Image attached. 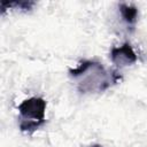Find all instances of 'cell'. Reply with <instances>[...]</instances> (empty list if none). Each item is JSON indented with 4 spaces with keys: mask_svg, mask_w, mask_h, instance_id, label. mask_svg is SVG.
<instances>
[{
    "mask_svg": "<svg viewBox=\"0 0 147 147\" xmlns=\"http://www.w3.org/2000/svg\"><path fill=\"white\" fill-rule=\"evenodd\" d=\"M69 76L77 80V88L82 93L103 92L122 79L117 70L106 69L100 62L92 60L82 61L75 69L69 70Z\"/></svg>",
    "mask_w": 147,
    "mask_h": 147,
    "instance_id": "6da1fadb",
    "label": "cell"
},
{
    "mask_svg": "<svg viewBox=\"0 0 147 147\" xmlns=\"http://www.w3.org/2000/svg\"><path fill=\"white\" fill-rule=\"evenodd\" d=\"M18 113L20 130L22 132L32 133L45 123L46 101L42 98L38 96L25 99L18 106Z\"/></svg>",
    "mask_w": 147,
    "mask_h": 147,
    "instance_id": "7a4b0ae2",
    "label": "cell"
},
{
    "mask_svg": "<svg viewBox=\"0 0 147 147\" xmlns=\"http://www.w3.org/2000/svg\"><path fill=\"white\" fill-rule=\"evenodd\" d=\"M110 60L118 67H125L137 62L138 57L132 46L129 42H124L121 46L113 47L110 51Z\"/></svg>",
    "mask_w": 147,
    "mask_h": 147,
    "instance_id": "3957f363",
    "label": "cell"
},
{
    "mask_svg": "<svg viewBox=\"0 0 147 147\" xmlns=\"http://www.w3.org/2000/svg\"><path fill=\"white\" fill-rule=\"evenodd\" d=\"M121 16L123 21L127 24V26H133L138 20V9L137 7L127 3H121L118 6Z\"/></svg>",
    "mask_w": 147,
    "mask_h": 147,
    "instance_id": "277c9868",
    "label": "cell"
},
{
    "mask_svg": "<svg viewBox=\"0 0 147 147\" xmlns=\"http://www.w3.org/2000/svg\"><path fill=\"white\" fill-rule=\"evenodd\" d=\"M1 6H8V7H15L14 9H20V10H31L32 7L34 6L33 1H20V2H1Z\"/></svg>",
    "mask_w": 147,
    "mask_h": 147,
    "instance_id": "5b68a950",
    "label": "cell"
},
{
    "mask_svg": "<svg viewBox=\"0 0 147 147\" xmlns=\"http://www.w3.org/2000/svg\"><path fill=\"white\" fill-rule=\"evenodd\" d=\"M90 147H102L101 145H99V144H94V145H91Z\"/></svg>",
    "mask_w": 147,
    "mask_h": 147,
    "instance_id": "8992f818",
    "label": "cell"
}]
</instances>
